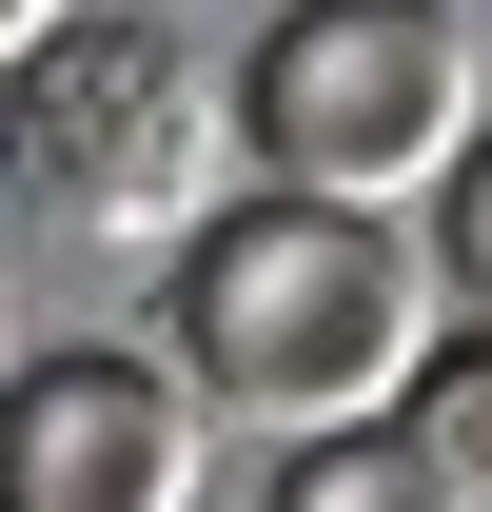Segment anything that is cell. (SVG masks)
<instances>
[{
  "mask_svg": "<svg viewBox=\"0 0 492 512\" xmlns=\"http://www.w3.org/2000/svg\"><path fill=\"white\" fill-rule=\"evenodd\" d=\"M394 434H433V473H473V493H492V316L414 335V375H394Z\"/></svg>",
  "mask_w": 492,
  "mask_h": 512,
  "instance_id": "8992f818",
  "label": "cell"
},
{
  "mask_svg": "<svg viewBox=\"0 0 492 512\" xmlns=\"http://www.w3.org/2000/svg\"><path fill=\"white\" fill-rule=\"evenodd\" d=\"M473 20L453 0H276L237 40V158L276 197H355V217H414L453 158H473Z\"/></svg>",
  "mask_w": 492,
  "mask_h": 512,
  "instance_id": "3957f363",
  "label": "cell"
},
{
  "mask_svg": "<svg viewBox=\"0 0 492 512\" xmlns=\"http://www.w3.org/2000/svg\"><path fill=\"white\" fill-rule=\"evenodd\" d=\"M0 178L79 256H178L237 197V79L197 60L178 20H138V0L99 20L79 0L40 60H0Z\"/></svg>",
  "mask_w": 492,
  "mask_h": 512,
  "instance_id": "7a4b0ae2",
  "label": "cell"
},
{
  "mask_svg": "<svg viewBox=\"0 0 492 512\" xmlns=\"http://www.w3.org/2000/svg\"><path fill=\"white\" fill-rule=\"evenodd\" d=\"M433 276H453V316H492V119H473V158H453V178H433Z\"/></svg>",
  "mask_w": 492,
  "mask_h": 512,
  "instance_id": "52a82bcc",
  "label": "cell"
},
{
  "mask_svg": "<svg viewBox=\"0 0 492 512\" xmlns=\"http://www.w3.org/2000/svg\"><path fill=\"white\" fill-rule=\"evenodd\" d=\"M433 335V256L414 217H355V197H217L178 256H158V355H178L197 414H256V434H355L394 414Z\"/></svg>",
  "mask_w": 492,
  "mask_h": 512,
  "instance_id": "6da1fadb",
  "label": "cell"
},
{
  "mask_svg": "<svg viewBox=\"0 0 492 512\" xmlns=\"http://www.w3.org/2000/svg\"><path fill=\"white\" fill-rule=\"evenodd\" d=\"M256 512H492V493H473V473H433V434L355 414V434H276Z\"/></svg>",
  "mask_w": 492,
  "mask_h": 512,
  "instance_id": "5b68a950",
  "label": "cell"
},
{
  "mask_svg": "<svg viewBox=\"0 0 492 512\" xmlns=\"http://www.w3.org/2000/svg\"><path fill=\"white\" fill-rule=\"evenodd\" d=\"M60 20H79V0H0V60H40V40H60Z\"/></svg>",
  "mask_w": 492,
  "mask_h": 512,
  "instance_id": "ba28073f",
  "label": "cell"
},
{
  "mask_svg": "<svg viewBox=\"0 0 492 512\" xmlns=\"http://www.w3.org/2000/svg\"><path fill=\"white\" fill-rule=\"evenodd\" d=\"M0 355H20V335H0Z\"/></svg>",
  "mask_w": 492,
  "mask_h": 512,
  "instance_id": "9c48e42d",
  "label": "cell"
},
{
  "mask_svg": "<svg viewBox=\"0 0 492 512\" xmlns=\"http://www.w3.org/2000/svg\"><path fill=\"white\" fill-rule=\"evenodd\" d=\"M197 414L178 355L138 335H40L0 355V512H197Z\"/></svg>",
  "mask_w": 492,
  "mask_h": 512,
  "instance_id": "277c9868",
  "label": "cell"
}]
</instances>
